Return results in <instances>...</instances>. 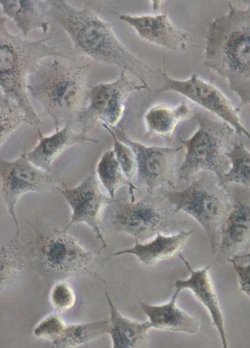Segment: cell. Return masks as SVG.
Wrapping results in <instances>:
<instances>
[{"instance_id": "10", "label": "cell", "mask_w": 250, "mask_h": 348, "mask_svg": "<svg viewBox=\"0 0 250 348\" xmlns=\"http://www.w3.org/2000/svg\"><path fill=\"white\" fill-rule=\"evenodd\" d=\"M225 185L230 208L221 228L219 249L229 260L250 243V189Z\"/></svg>"}, {"instance_id": "3", "label": "cell", "mask_w": 250, "mask_h": 348, "mask_svg": "<svg viewBox=\"0 0 250 348\" xmlns=\"http://www.w3.org/2000/svg\"><path fill=\"white\" fill-rule=\"evenodd\" d=\"M160 191L177 211L189 215L198 222L208 236L212 254H216L221 228L230 208L226 185L214 174L201 171L181 190Z\"/></svg>"}, {"instance_id": "7", "label": "cell", "mask_w": 250, "mask_h": 348, "mask_svg": "<svg viewBox=\"0 0 250 348\" xmlns=\"http://www.w3.org/2000/svg\"><path fill=\"white\" fill-rule=\"evenodd\" d=\"M0 193L19 232L15 208L19 199L30 192H42L54 185L50 172L34 165L24 152L13 161L0 159Z\"/></svg>"}, {"instance_id": "8", "label": "cell", "mask_w": 250, "mask_h": 348, "mask_svg": "<svg viewBox=\"0 0 250 348\" xmlns=\"http://www.w3.org/2000/svg\"><path fill=\"white\" fill-rule=\"evenodd\" d=\"M160 72L163 84L158 91L159 93L172 91L184 95L229 124L237 135H244L250 139V133L241 122L238 112L217 88L195 73L188 79L180 80L170 77L165 72Z\"/></svg>"}, {"instance_id": "15", "label": "cell", "mask_w": 250, "mask_h": 348, "mask_svg": "<svg viewBox=\"0 0 250 348\" xmlns=\"http://www.w3.org/2000/svg\"><path fill=\"white\" fill-rule=\"evenodd\" d=\"M180 292L176 289L170 301L162 305H150L139 301L152 327L189 334H195L198 331L199 320L189 315L176 305V299Z\"/></svg>"}, {"instance_id": "9", "label": "cell", "mask_w": 250, "mask_h": 348, "mask_svg": "<svg viewBox=\"0 0 250 348\" xmlns=\"http://www.w3.org/2000/svg\"><path fill=\"white\" fill-rule=\"evenodd\" d=\"M94 171L73 187L66 185L57 187L70 206L72 213L64 231L74 224L84 223L94 232L103 248L107 247L101 230L102 210L115 198L104 194L100 190Z\"/></svg>"}, {"instance_id": "20", "label": "cell", "mask_w": 250, "mask_h": 348, "mask_svg": "<svg viewBox=\"0 0 250 348\" xmlns=\"http://www.w3.org/2000/svg\"><path fill=\"white\" fill-rule=\"evenodd\" d=\"M230 167L221 179L224 185H236L250 189V152L238 139L227 153Z\"/></svg>"}, {"instance_id": "12", "label": "cell", "mask_w": 250, "mask_h": 348, "mask_svg": "<svg viewBox=\"0 0 250 348\" xmlns=\"http://www.w3.org/2000/svg\"><path fill=\"white\" fill-rule=\"evenodd\" d=\"M119 18L133 27L147 42L170 50L185 49L186 35L178 29L165 14L155 16L121 15Z\"/></svg>"}, {"instance_id": "6", "label": "cell", "mask_w": 250, "mask_h": 348, "mask_svg": "<svg viewBox=\"0 0 250 348\" xmlns=\"http://www.w3.org/2000/svg\"><path fill=\"white\" fill-rule=\"evenodd\" d=\"M125 72L122 70L120 77L115 81L93 89L89 108L79 116L83 125L82 129L89 131L94 123L98 120L112 129L117 128L124 116L128 97L134 92L148 89V86L131 80Z\"/></svg>"}, {"instance_id": "5", "label": "cell", "mask_w": 250, "mask_h": 348, "mask_svg": "<svg viewBox=\"0 0 250 348\" xmlns=\"http://www.w3.org/2000/svg\"><path fill=\"white\" fill-rule=\"evenodd\" d=\"M116 136L133 150L137 162L136 186L144 187L146 193L175 189L177 177V157L183 146L171 147L146 146L133 140L121 126L112 129Z\"/></svg>"}, {"instance_id": "23", "label": "cell", "mask_w": 250, "mask_h": 348, "mask_svg": "<svg viewBox=\"0 0 250 348\" xmlns=\"http://www.w3.org/2000/svg\"><path fill=\"white\" fill-rule=\"evenodd\" d=\"M0 146L22 123H26L22 111L11 107L1 108L0 112Z\"/></svg>"}, {"instance_id": "4", "label": "cell", "mask_w": 250, "mask_h": 348, "mask_svg": "<svg viewBox=\"0 0 250 348\" xmlns=\"http://www.w3.org/2000/svg\"><path fill=\"white\" fill-rule=\"evenodd\" d=\"M198 127L188 139L179 138L186 152L177 177L188 183L198 173L208 171L220 180L230 167L227 153L237 140L235 130L224 121L197 114Z\"/></svg>"}, {"instance_id": "26", "label": "cell", "mask_w": 250, "mask_h": 348, "mask_svg": "<svg viewBox=\"0 0 250 348\" xmlns=\"http://www.w3.org/2000/svg\"><path fill=\"white\" fill-rule=\"evenodd\" d=\"M232 263L238 276L240 289L250 298V263Z\"/></svg>"}, {"instance_id": "14", "label": "cell", "mask_w": 250, "mask_h": 348, "mask_svg": "<svg viewBox=\"0 0 250 348\" xmlns=\"http://www.w3.org/2000/svg\"><path fill=\"white\" fill-rule=\"evenodd\" d=\"M192 232L182 230L172 234L158 233L145 242L135 240L133 247L115 252L111 256L132 255L143 265L151 266L161 260L178 257Z\"/></svg>"}, {"instance_id": "1", "label": "cell", "mask_w": 250, "mask_h": 348, "mask_svg": "<svg viewBox=\"0 0 250 348\" xmlns=\"http://www.w3.org/2000/svg\"><path fill=\"white\" fill-rule=\"evenodd\" d=\"M204 64L226 80L239 97L237 112L250 105V8L230 5L227 14L210 24Z\"/></svg>"}, {"instance_id": "21", "label": "cell", "mask_w": 250, "mask_h": 348, "mask_svg": "<svg viewBox=\"0 0 250 348\" xmlns=\"http://www.w3.org/2000/svg\"><path fill=\"white\" fill-rule=\"evenodd\" d=\"M109 319L82 325L67 327L62 336L56 341L62 346H73L107 333Z\"/></svg>"}, {"instance_id": "18", "label": "cell", "mask_w": 250, "mask_h": 348, "mask_svg": "<svg viewBox=\"0 0 250 348\" xmlns=\"http://www.w3.org/2000/svg\"><path fill=\"white\" fill-rule=\"evenodd\" d=\"M44 250L48 262L61 269L78 267L89 257L88 254L74 241L62 237L50 239Z\"/></svg>"}, {"instance_id": "19", "label": "cell", "mask_w": 250, "mask_h": 348, "mask_svg": "<svg viewBox=\"0 0 250 348\" xmlns=\"http://www.w3.org/2000/svg\"><path fill=\"white\" fill-rule=\"evenodd\" d=\"M96 173L110 197L114 198L116 191L126 186L128 187L131 200H135L134 191L137 187L125 175L112 149H108L103 153L97 163Z\"/></svg>"}, {"instance_id": "17", "label": "cell", "mask_w": 250, "mask_h": 348, "mask_svg": "<svg viewBox=\"0 0 250 348\" xmlns=\"http://www.w3.org/2000/svg\"><path fill=\"white\" fill-rule=\"evenodd\" d=\"M192 111L184 101L176 106L158 105L149 109L145 114L146 137L156 136L171 141L177 126L189 118Z\"/></svg>"}, {"instance_id": "27", "label": "cell", "mask_w": 250, "mask_h": 348, "mask_svg": "<svg viewBox=\"0 0 250 348\" xmlns=\"http://www.w3.org/2000/svg\"><path fill=\"white\" fill-rule=\"evenodd\" d=\"M231 262H240L243 261V263L247 262H250V253L245 255H237L232 258L229 260Z\"/></svg>"}, {"instance_id": "13", "label": "cell", "mask_w": 250, "mask_h": 348, "mask_svg": "<svg viewBox=\"0 0 250 348\" xmlns=\"http://www.w3.org/2000/svg\"><path fill=\"white\" fill-rule=\"evenodd\" d=\"M178 257L188 270L190 277L186 279L177 280L175 283L176 289L181 291L186 288L189 289L206 307L219 333L223 347L227 348L228 343L223 316L214 285L208 273L211 264L204 268L195 270L192 269L182 253Z\"/></svg>"}, {"instance_id": "16", "label": "cell", "mask_w": 250, "mask_h": 348, "mask_svg": "<svg viewBox=\"0 0 250 348\" xmlns=\"http://www.w3.org/2000/svg\"><path fill=\"white\" fill-rule=\"evenodd\" d=\"M105 296L110 313L107 333L111 336L113 348H130L142 346L152 327L149 321L139 323L123 316L113 304L107 291Z\"/></svg>"}, {"instance_id": "11", "label": "cell", "mask_w": 250, "mask_h": 348, "mask_svg": "<svg viewBox=\"0 0 250 348\" xmlns=\"http://www.w3.org/2000/svg\"><path fill=\"white\" fill-rule=\"evenodd\" d=\"M72 126L66 123L49 136H44L37 128L39 141L26 153L28 160L38 167L50 172L52 162L68 148L77 144L98 143L97 139L88 136V131L82 129L79 132L75 131Z\"/></svg>"}, {"instance_id": "22", "label": "cell", "mask_w": 250, "mask_h": 348, "mask_svg": "<svg viewBox=\"0 0 250 348\" xmlns=\"http://www.w3.org/2000/svg\"><path fill=\"white\" fill-rule=\"evenodd\" d=\"M103 126L112 137V150L115 157L125 175L131 181L137 170L136 159L133 150L128 144L120 140L112 129L104 124Z\"/></svg>"}, {"instance_id": "24", "label": "cell", "mask_w": 250, "mask_h": 348, "mask_svg": "<svg viewBox=\"0 0 250 348\" xmlns=\"http://www.w3.org/2000/svg\"><path fill=\"white\" fill-rule=\"evenodd\" d=\"M67 326L58 316L52 315L43 321L34 330L38 336L56 339V342L64 334Z\"/></svg>"}, {"instance_id": "2", "label": "cell", "mask_w": 250, "mask_h": 348, "mask_svg": "<svg viewBox=\"0 0 250 348\" xmlns=\"http://www.w3.org/2000/svg\"><path fill=\"white\" fill-rule=\"evenodd\" d=\"M107 208L104 217L106 227L139 242L149 240L158 233H176L188 225L160 190L146 193L137 201L115 199Z\"/></svg>"}, {"instance_id": "25", "label": "cell", "mask_w": 250, "mask_h": 348, "mask_svg": "<svg viewBox=\"0 0 250 348\" xmlns=\"http://www.w3.org/2000/svg\"><path fill=\"white\" fill-rule=\"evenodd\" d=\"M51 299L54 305L62 311L71 309L76 301L73 290L64 283H60L55 286L52 293Z\"/></svg>"}]
</instances>
